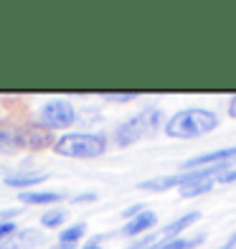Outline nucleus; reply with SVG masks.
Instances as JSON below:
<instances>
[{
	"label": "nucleus",
	"mask_w": 236,
	"mask_h": 249,
	"mask_svg": "<svg viewBox=\"0 0 236 249\" xmlns=\"http://www.w3.org/2000/svg\"><path fill=\"white\" fill-rule=\"evenodd\" d=\"M219 127V115L203 107H190L181 109L163 124V130L168 138H178V140H196L203 135L213 132Z\"/></svg>",
	"instance_id": "f257e3e1"
},
{
	"label": "nucleus",
	"mask_w": 236,
	"mask_h": 249,
	"mask_svg": "<svg viewBox=\"0 0 236 249\" xmlns=\"http://www.w3.org/2000/svg\"><path fill=\"white\" fill-rule=\"evenodd\" d=\"M160 124H163V109L148 107V109H142L140 115H135V117L125 120L122 124H117L115 142L119 148H127V145H135L137 140H145V138H150V135H155L160 130Z\"/></svg>",
	"instance_id": "f03ea898"
},
{
	"label": "nucleus",
	"mask_w": 236,
	"mask_h": 249,
	"mask_svg": "<svg viewBox=\"0 0 236 249\" xmlns=\"http://www.w3.org/2000/svg\"><path fill=\"white\" fill-rule=\"evenodd\" d=\"M53 150L64 158H82V160H89V158L104 155L107 140L102 135H92V132H69V135H64V138L56 140Z\"/></svg>",
	"instance_id": "7ed1b4c3"
},
{
	"label": "nucleus",
	"mask_w": 236,
	"mask_h": 249,
	"mask_svg": "<svg viewBox=\"0 0 236 249\" xmlns=\"http://www.w3.org/2000/svg\"><path fill=\"white\" fill-rule=\"evenodd\" d=\"M41 124L49 130H66L71 127L74 120H76V112L66 99H51L41 107Z\"/></svg>",
	"instance_id": "20e7f679"
},
{
	"label": "nucleus",
	"mask_w": 236,
	"mask_h": 249,
	"mask_svg": "<svg viewBox=\"0 0 236 249\" xmlns=\"http://www.w3.org/2000/svg\"><path fill=\"white\" fill-rule=\"evenodd\" d=\"M16 135V148H28V150H43V148H53V130L43 127V124H20L13 127Z\"/></svg>",
	"instance_id": "39448f33"
},
{
	"label": "nucleus",
	"mask_w": 236,
	"mask_h": 249,
	"mask_svg": "<svg viewBox=\"0 0 236 249\" xmlns=\"http://www.w3.org/2000/svg\"><path fill=\"white\" fill-rule=\"evenodd\" d=\"M223 163H229V165L236 163V148H221V150L196 155V158H190V160H185L181 168L183 171H196V168H211V165H223Z\"/></svg>",
	"instance_id": "423d86ee"
},
{
	"label": "nucleus",
	"mask_w": 236,
	"mask_h": 249,
	"mask_svg": "<svg viewBox=\"0 0 236 249\" xmlns=\"http://www.w3.org/2000/svg\"><path fill=\"white\" fill-rule=\"evenodd\" d=\"M49 171H26V173H8L5 176V186L10 188H23V186H38L43 180H49Z\"/></svg>",
	"instance_id": "0eeeda50"
},
{
	"label": "nucleus",
	"mask_w": 236,
	"mask_h": 249,
	"mask_svg": "<svg viewBox=\"0 0 236 249\" xmlns=\"http://www.w3.org/2000/svg\"><path fill=\"white\" fill-rule=\"evenodd\" d=\"M155 221H157L155 211H142V213H137L135 219H130V221L125 224L122 234H125V236H137V234H145V231L150 229V226H155Z\"/></svg>",
	"instance_id": "6e6552de"
},
{
	"label": "nucleus",
	"mask_w": 236,
	"mask_h": 249,
	"mask_svg": "<svg viewBox=\"0 0 236 249\" xmlns=\"http://www.w3.org/2000/svg\"><path fill=\"white\" fill-rule=\"evenodd\" d=\"M198 219H201V213H198V211H190V213H185V216H181V219H175L173 224H168L165 229L160 231V236H163L165 242H168V239H178L175 234H181V231L185 229V226H190V224H196Z\"/></svg>",
	"instance_id": "1a4fd4ad"
},
{
	"label": "nucleus",
	"mask_w": 236,
	"mask_h": 249,
	"mask_svg": "<svg viewBox=\"0 0 236 249\" xmlns=\"http://www.w3.org/2000/svg\"><path fill=\"white\" fill-rule=\"evenodd\" d=\"M86 234V224H74V226H66V229H61L59 234V244L66 247V249H71L82 236Z\"/></svg>",
	"instance_id": "9d476101"
},
{
	"label": "nucleus",
	"mask_w": 236,
	"mask_h": 249,
	"mask_svg": "<svg viewBox=\"0 0 236 249\" xmlns=\"http://www.w3.org/2000/svg\"><path fill=\"white\" fill-rule=\"evenodd\" d=\"M61 198L64 196L56 194V191H31V194H20V201H23V203H33V206H38V203H56Z\"/></svg>",
	"instance_id": "9b49d317"
},
{
	"label": "nucleus",
	"mask_w": 236,
	"mask_h": 249,
	"mask_svg": "<svg viewBox=\"0 0 236 249\" xmlns=\"http://www.w3.org/2000/svg\"><path fill=\"white\" fill-rule=\"evenodd\" d=\"M216 186V178H206V180H193L181 188V196L183 198H193V196H201V194H208V191Z\"/></svg>",
	"instance_id": "f8f14e48"
},
{
	"label": "nucleus",
	"mask_w": 236,
	"mask_h": 249,
	"mask_svg": "<svg viewBox=\"0 0 236 249\" xmlns=\"http://www.w3.org/2000/svg\"><path fill=\"white\" fill-rule=\"evenodd\" d=\"M201 242H203V236H196V239H168V242H157L152 249H193V247H198Z\"/></svg>",
	"instance_id": "ddd939ff"
},
{
	"label": "nucleus",
	"mask_w": 236,
	"mask_h": 249,
	"mask_svg": "<svg viewBox=\"0 0 236 249\" xmlns=\"http://www.w3.org/2000/svg\"><path fill=\"white\" fill-rule=\"evenodd\" d=\"M66 221V211L61 209H51L41 216V226H46V229H53V226H61Z\"/></svg>",
	"instance_id": "4468645a"
},
{
	"label": "nucleus",
	"mask_w": 236,
	"mask_h": 249,
	"mask_svg": "<svg viewBox=\"0 0 236 249\" xmlns=\"http://www.w3.org/2000/svg\"><path fill=\"white\" fill-rule=\"evenodd\" d=\"M0 150H3V153H13V150H18V148H16L13 127H0Z\"/></svg>",
	"instance_id": "2eb2a0df"
},
{
	"label": "nucleus",
	"mask_w": 236,
	"mask_h": 249,
	"mask_svg": "<svg viewBox=\"0 0 236 249\" xmlns=\"http://www.w3.org/2000/svg\"><path fill=\"white\" fill-rule=\"evenodd\" d=\"M41 242H43V234L41 231L28 229V231L20 234V247H26V244H41Z\"/></svg>",
	"instance_id": "dca6fc26"
},
{
	"label": "nucleus",
	"mask_w": 236,
	"mask_h": 249,
	"mask_svg": "<svg viewBox=\"0 0 236 249\" xmlns=\"http://www.w3.org/2000/svg\"><path fill=\"white\" fill-rule=\"evenodd\" d=\"M16 229H18V226H16L13 221H3V224H0V244H3L8 236H13Z\"/></svg>",
	"instance_id": "f3484780"
},
{
	"label": "nucleus",
	"mask_w": 236,
	"mask_h": 249,
	"mask_svg": "<svg viewBox=\"0 0 236 249\" xmlns=\"http://www.w3.org/2000/svg\"><path fill=\"white\" fill-rule=\"evenodd\" d=\"M104 99L107 102H135V99H137V94H135V92H125V94L115 92V94H104Z\"/></svg>",
	"instance_id": "a211bd4d"
},
{
	"label": "nucleus",
	"mask_w": 236,
	"mask_h": 249,
	"mask_svg": "<svg viewBox=\"0 0 236 249\" xmlns=\"http://www.w3.org/2000/svg\"><path fill=\"white\" fill-rule=\"evenodd\" d=\"M231 180H236V168H229V171H223V173L216 178V183H231Z\"/></svg>",
	"instance_id": "6ab92c4d"
},
{
	"label": "nucleus",
	"mask_w": 236,
	"mask_h": 249,
	"mask_svg": "<svg viewBox=\"0 0 236 249\" xmlns=\"http://www.w3.org/2000/svg\"><path fill=\"white\" fill-rule=\"evenodd\" d=\"M137 213H142V206H140V203H135L132 209H127V211H125V216L130 219V216H137Z\"/></svg>",
	"instance_id": "aec40b11"
},
{
	"label": "nucleus",
	"mask_w": 236,
	"mask_h": 249,
	"mask_svg": "<svg viewBox=\"0 0 236 249\" xmlns=\"http://www.w3.org/2000/svg\"><path fill=\"white\" fill-rule=\"evenodd\" d=\"M229 115L236 120V97H231V102H229Z\"/></svg>",
	"instance_id": "412c9836"
},
{
	"label": "nucleus",
	"mask_w": 236,
	"mask_h": 249,
	"mask_svg": "<svg viewBox=\"0 0 236 249\" xmlns=\"http://www.w3.org/2000/svg\"><path fill=\"white\" fill-rule=\"evenodd\" d=\"M82 249H102V244H99V242H89V244H84Z\"/></svg>",
	"instance_id": "4be33fe9"
},
{
	"label": "nucleus",
	"mask_w": 236,
	"mask_h": 249,
	"mask_svg": "<svg viewBox=\"0 0 236 249\" xmlns=\"http://www.w3.org/2000/svg\"><path fill=\"white\" fill-rule=\"evenodd\" d=\"M221 249H236V244H231V242H226V244H223Z\"/></svg>",
	"instance_id": "5701e85b"
},
{
	"label": "nucleus",
	"mask_w": 236,
	"mask_h": 249,
	"mask_svg": "<svg viewBox=\"0 0 236 249\" xmlns=\"http://www.w3.org/2000/svg\"><path fill=\"white\" fill-rule=\"evenodd\" d=\"M0 249H16V247H13V244H5V242H3V244H0Z\"/></svg>",
	"instance_id": "b1692460"
},
{
	"label": "nucleus",
	"mask_w": 236,
	"mask_h": 249,
	"mask_svg": "<svg viewBox=\"0 0 236 249\" xmlns=\"http://www.w3.org/2000/svg\"><path fill=\"white\" fill-rule=\"evenodd\" d=\"M229 242H231V244H236V231H234V234L229 236Z\"/></svg>",
	"instance_id": "393cba45"
}]
</instances>
